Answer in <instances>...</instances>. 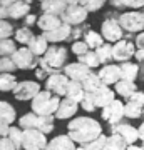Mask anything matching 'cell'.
Segmentation results:
<instances>
[{"instance_id":"6","label":"cell","mask_w":144,"mask_h":150,"mask_svg":"<svg viewBox=\"0 0 144 150\" xmlns=\"http://www.w3.org/2000/svg\"><path fill=\"white\" fill-rule=\"evenodd\" d=\"M117 20L124 32H129V33L144 32V12H139V10L124 12V13L119 15Z\"/></svg>"},{"instance_id":"4","label":"cell","mask_w":144,"mask_h":150,"mask_svg":"<svg viewBox=\"0 0 144 150\" xmlns=\"http://www.w3.org/2000/svg\"><path fill=\"white\" fill-rule=\"evenodd\" d=\"M19 125L22 127V130H39L42 134H50L54 130V117H42L37 113H25L24 117H20Z\"/></svg>"},{"instance_id":"30","label":"cell","mask_w":144,"mask_h":150,"mask_svg":"<svg viewBox=\"0 0 144 150\" xmlns=\"http://www.w3.org/2000/svg\"><path fill=\"white\" fill-rule=\"evenodd\" d=\"M80 85H82V88H84L85 93H91V92H96L97 88H101L102 82H101V79H99L97 74H91L85 80L80 82Z\"/></svg>"},{"instance_id":"44","label":"cell","mask_w":144,"mask_h":150,"mask_svg":"<svg viewBox=\"0 0 144 150\" xmlns=\"http://www.w3.org/2000/svg\"><path fill=\"white\" fill-rule=\"evenodd\" d=\"M91 48L87 47V43L84 42V40H75L74 43H72V52H74L77 57L79 55H84V54H87Z\"/></svg>"},{"instance_id":"17","label":"cell","mask_w":144,"mask_h":150,"mask_svg":"<svg viewBox=\"0 0 144 150\" xmlns=\"http://www.w3.org/2000/svg\"><path fill=\"white\" fill-rule=\"evenodd\" d=\"M4 5L9 10V18L20 20L25 18L30 12V2H12V0H4Z\"/></svg>"},{"instance_id":"58","label":"cell","mask_w":144,"mask_h":150,"mask_svg":"<svg viewBox=\"0 0 144 150\" xmlns=\"http://www.w3.org/2000/svg\"><path fill=\"white\" fill-rule=\"evenodd\" d=\"M143 150H144V142H143Z\"/></svg>"},{"instance_id":"9","label":"cell","mask_w":144,"mask_h":150,"mask_svg":"<svg viewBox=\"0 0 144 150\" xmlns=\"http://www.w3.org/2000/svg\"><path fill=\"white\" fill-rule=\"evenodd\" d=\"M136 54V45L131 40H119L112 45V60L119 64H126L134 57Z\"/></svg>"},{"instance_id":"28","label":"cell","mask_w":144,"mask_h":150,"mask_svg":"<svg viewBox=\"0 0 144 150\" xmlns=\"http://www.w3.org/2000/svg\"><path fill=\"white\" fill-rule=\"evenodd\" d=\"M128 147H129V145L124 142L123 137L112 134V135L107 137L106 145H104V149H102V150H128Z\"/></svg>"},{"instance_id":"21","label":"cell","mask_w":144,"mask_h":150,"mask_svg":"<svg viewBox=\"0 0 144 150\" xmlns=\"http://www.w3.org/2000/svg\"><path fill=\"white\" fill-rule=\"evenodd\" d=\"M77 108H79V103L65 97L64 100H60L59 108H57V112H55V117L60 118V120L70 118L72 115H74V113H77Z\"/></svg>"},{"instance_id":"2","label":"cell","mask_w":144,"mask_h":150,"mask_svg":"<svg viewBox=\"0 0 144 150\" xmlns=\"http://www.w3.org/2000/svg\"><path fill=\"white\" fill-rule=\"evenodd\" d=\"M65 60H67V50L65 47H52L47 48V52L44 54V57L39 59V67L45 70L47 74H62V70L65 67Z\"/></svg>"},{"instance_id":"3","label":"cell","mask_w":144,"mask_h":150,"mask_svg":"<svg viewBox=\"0 0 144 150\" xmlns=\"http://www.w3.org/2000/svg\"><path fill=\"white\" fill-rule=\"evenodd\" d=\"M60 103V98L57 95H52V92L40 90L35 98L32 100V112L42 117H54Z\"/></svg>"},{"instance_id":"49","label":"cell","mask_w":144,"mask_h":150,"mask_svg":"<svg viewBox=\"0 0 144 150\" xmlns=\"http://www.w3.org/2000/svg\"><path fill=\"white\" fill-rule=\"evenodd\" d=\"M134 59L138 60L139 64H144V48H136V54H134Z\"/></svg>"},{"instance_id":"55","label":"cell","mask_w":144,"mask_h":150,"mask_svg":"<svg viewBox=\"0 0 144 150\" xmlns=\"http://www.w3.org/2000/svg\"><path fill=\"white\" fill-rule=\"evenodd\" d=\"M139 75H141V77L144 79V64L141 65V67H139Z\"/></svg>"},{"instance_id":"23","label":"cell","mask_w":144,"mask_h":150,"mask_svg":"<svg viewBox=\"0 0 144 150\" xmlns=\"http://www.w3.org/2000/svg\"><path fill=\"white\" fill-rule=\"evenodd\" d=\"M64 22L60 17H55V15H47V13H42V15L37 18V25L39 28H42L44 32H52L55 28H59Z\"/></svg>"},{"instance_id":"57","label":"cell","mask_w":144,"mask_h":150,"mask_svg":"<svg viewBox=\"0 0 144 150\" xmlns=\"http://www.w3.org/2000/svg\"><path fill=\"white\" fill-rule=\"evenodd\" d=\"M143 117H144V108H143Z\"/></svg>"},{"instance_id":"19","label":"cell","mask_w":144,"mask_h":150,"mask_svg":"<svg viewBox=\"0 0 144 150\" xmlns=\"http://www.w3.org/2000/svg\"><path fill=\"white\" fill-rule=\"evenodd\" d=\"M70 33H72V27L62 23L59 28H55L52 32H44V38L47 40L49 43H57V42H64V40H69Z\"/></svg>"},{"instance_id":"13","label":"cell","mask_w":144,"mask_h":150,"mask_svg":"<svg viewBox=\"0 0 144 150\" xmlns=\"http://www.w3.org/2000/svg\"><path fill=\"white\" fill-rule=\"evenodd\" d=\"M69 79L65 77L64 74H54V75H49L47 80H45V90L49 92H54V95H65L67 92V85H69Z\"/></svg>"},{"instance_id":"47","label":"cell","mask_w":144,"mask_h":150,"mask_svg":"<svg viewBox=\"0 0 144 150\" xmlns=\"http://www.w3.org/2000/svg\"><path fill=\"white\" fill-rule=\"evenodd\" d=\"M0 150H17L12 144V140L9 137H4V139H0Z\"/></svg>"},{"instance_id":"20","label":"cell","mask_w":144,"mask_h":150,"mask_svg":"<svg viewBox=\"0 0 144 150\" xmlns=\"http://www.w3.org/2000/svg\"><path fill=\"white\" fill-rule=\"evenodd\" d=\"M65 7H67V2H64V0H44V2H40V8L47 15L60 17L64 13Z\"/></svg>"},{"instance_id":"26","label":"cell","mask_w":144,"mask_h":150,"mask_svg":"<svg viewBox=\"0 0 144 150\" xmlns=\"http://www.w3.org/2000/svg\"><path fill=\"white\" fill-rule=\"evenodd\" d=\"M65 97H67V98H70V100H74V102H77V103H80L82 100H84L85 92H84V88H82V85H80L79 82L70 80L69 85H67Z\"/></svg>"},{"instance_id":"33","label":"cell","mask_w":144,"mask_h":150,"mask_svg":"<svg viewBox=\"0 0 144 150\" xmlns=\"http://www.w3.org/2000/svg\"><path fill=\"white\" fill-rule=\"evenodd\" d=\"M0 118L4 122H7L9 125L15 120V108L9 102H4V100H0Z\"/></svg>"},{"instance_id":"38","label":"cell","mask_w":144,"mask_h":150,"mask_svg":"<svg viewBox=\"0 0 144 150\" xmlns=\"http://www.w3.org/2000/svg\"><path fill=\"white\" fill-rule=\"evenodd\" d=\"M7 137L12 140V144H14V147L17 150L22 149V145H24V130L22 129H19V127H10Z\"/></svg>"},{"instance_id":"53","label":"cell","mask_w":144,"mask_h":150,"mask_svg":"<svg viewBox=\"0 0 144 150\" xmlns=\"http://www.w3.org/2000/svg\"><path fill=\"white\" fill-rule=\"evenodd\" d=\"M138 132H139V139H141V140H143V142H144V122L141 123V125H139Z\"/></svg>"},{"instance_id":"24","label":"cell","mask_w":144,"mask_h":150,"mask_svg":"<svg viewBox=\"0 0 144 150\" xmlns=\"http://www.w3.org/2000/svg\"><path fill=\"white\" fill-rule=\"evenodd\" d=\"M27 48H29V50H30L37 59H40V57H44V54L47 52L49 42L44 38V35H35V37L30 40V43L27 45Z\"/></svg>"},{"instance_id":"56","label":"cell","mask_w":144,"mask_h":150,"mask_svg":"<svg viewBox=\"0 0 144 150\" xmlns=\"http://www.w3.org/2000/svg\"><path fill=\"white\" fill-rule=\"evenodd\" d=\"M77 150H85V149H84V147H79V149H77Z\"/></svg>"},{"instance_id":"50","label":"cell","mask_w":144,"mask_h":150,"mask_svg":"<svg viewBox=\"0 0 144 150\" xmlns=\"http://www.w3.org/2000/svg\"><path fill=\"white\" fill-rule=\"evenodd\" d=\"M136 48H144V32L138 33V37H136V42H134Z\"/></svg>"},{"instance_id":"12","label":"cell","mask_w":144,"mask_h":150,"mask_svg":"<svg viewBox=\"0 0 144 150\" xmlns=\"http://www.w3.org/2000/svg\"><path fill=\"white\" fill-rule=\"evenodd\" d=\"M101 117L104 118L106 122L111 123V127L112 125L121 123V120H123V117H124V103L121 102V100H114V102H111L107 107L102 108Z\"/></svg>"},{"instance_id":"22","label":"cell","mask_w":144,"mask_h":150,"mask_svg":"<svg viewBox=\"0 0 144 150\" xmlns=\"http://www.w3.org/2000/svg\"><path fill=\"white\" fill-rule=\"evenodd\" d=\"M45 150H77V147L69 135H57L47 144Z\"/></svg>"},{"instance_id":"46","label":"cell","mask_w":144,"mask_h":150,"mask_svg":"<svg viewBox=\"0 0 144 150\" xmlns=\"http://www.w3.org/2000/svg\"><path fill=\"white\" fill-rule=\"evenodd\" d=\"M128 100H131V102H134V103H138V105H141V107H144V92L138 90L131 98H128Z\"/></svg>"},{"instance_id":"29","label":"cell","mask_w":144,"mask_h":150,"mask_svg":"<svg viewBox=\"0 0 144 150\" xmlns=\"http://www.w3.org/2000/svg\"><path fill=\"white\" fill-rule=\"evenodd\" d=\"M84 42L87 43V47L92 48V50H97L99 47L104 45V38H102L101 33L94 32V30H87L84 35Z\"/></svg>"},{"instance_id":"45","label":"cell","mask_w":144,"mask_h":150,"mask_svg":"<svg viewBox=\"0 0 144 150\" xmlns=\"http://www.w3.org/2000/svg\"><path fill=\"white\" fill-rule=\"evenodd\" d=\"M80 107L84 108L85 112H94V110H96V105L92 103V100H91V98H89L87 95H85V97H84V100L80 102Z\"/></svg>"},{"instance_id":"59","label":"cell","mask_w":144,"mask_h":150,"mask_svg":"<svg viewBox=\"0 0 144 150\" xmlns=\"http://www.w3.org/2000/svg\"><path fill=\"white\" fill-rule=\"evenodd\" d=\"M0 5H2V0H0Z\"/></svg>"},{"instance_id":"16","label":"cell","mask_w":144,"mask_h":150,"mask_svg":"<svg viewBox=\"0 0 144 150\" xmlns=\"http://www.w3.org/2000/svg\"><path fill=\"white\" fill-rule=\"evenodd\" d=\"M111 132L112 134L119 135V137H123L124 142L128 145H134L136 142L139 140V132L136 127H133L131 123H117V125H112L111 127Z\"/></svg>"},{"instance_id":"31","label":"cell","mask_w":144,"mask_h":150,"mask_svg":"<svg viewBox=\"0 0 144 150\" xmlns=\"http://www.w3.org/2000/svg\"><path fill=\"white\" fill-rule=\"evenodd\" d=\"M97 55V60L99 64L102 65H109L112 62V45L111 43H104L102 47H99L97 50H94Z\"/></svg>"},{"instance_id":"40","label":"cell","mask_w":144,"mask_h":150,"mask_svg":"<svg viewBox=\"0 0 144 150\" xmlns=\"http://www.w3.org/2000/svg\"><path fill=\"white\" fill-rule=\"evenodd\" d=\"M80 5L84 7L85 10H87V13H89V12H97L99 8H102V7L106 5V2L104 0H82Z\"/></svg>"},{"instance_id":"51","label":"cell","mask_w":144,"mask_h":150,"mask_svg":"<svg viewBox=\"0 0 144 150\" xmlns=\"http://www.w3.org/2000/svg\"><path fill=\"white\" fill-rule=\"evenodd\" d=\"M35 77H37L39 80H44V79L47 80V72H45V70H42L40 67H37V69H35Z\"/></svg>"},{"instance_id":"54","label":"cell","mask_w":144,"mask_h":150,"mask_svg":"<svg viewBox=\"0 0 144 150\" xmlns=\"http://www.w3.org/2000/svg\"><path fill=\"white\" fill-rule=\"evenodd\" d=\"M128 150H143V147H138V145H129Z\"/></svg>"},{"instance_id":"35","label":"cell","mask_w":144,"mask_h":150,"mask_svg":"<svg viewBox=\"0 0 144 150\" xmlns=\"http://www.w3.org/2000/svg\"><path fill=\"white\" fill-rule=\"evenodd\" d=\"M143 108L144 107H141V105H138V103L128 100V102L124 103V117H128V118H139V117H143Z\"/></svg>"},{"instance_id":"39","label":"cell","mask_w":144,"mask_h":150,"mask_svg":"<svg viewBox=\"0 0 144 150\" xmlns=\"http://www.w3.org/2000/svg\"><path fill=\"white\" fill-rule=\"evenodd\" d=\"M111 5L116 8H141L144 7V0H112Z\"/></svg>"},{"instance_id":"5","label":"cell","mask_w":144,"mask_h":150,"mask_svg":"<svg viewBox=\"0 0 144 150\" xmlns=\"http://www.w3.org/2000/svg\"><path fill=\"white\" fill-rule=\"evenodd\" d=\"M60 18L69 27H79V25H84V22L87 20V10L80 5V2H75V0L67 2V7Z\"/></svg>"},{"instance_id":"7","label":"cell","mask_w":144,"mask_h":150,"mask_svg":"<svg viewBox=\"0 0 144 150\" xmlns=\"http://www.w3.org/2000/svg\"><path fill=\"white\" fill-rule=\"evenodd\" d=\"M10 59L14 60L17 69H20V70H32V69H37V65H39V59L27 47L17 48V52L12 55Z\"/></svg>"},{"instance_id":"42","label":"cell","mask_w":144,"mask_h":150,"mask_svg":"<svg viewBox=\"0 0 144 150\" xmlns=\"http://www.w3.org/2000/svg\"><path fill=\"white\" fill-rule=\"evenodd\" d=\"M15 69L17 67L10 57H2L0 59V74H12Z\"/></svg>"},{"instance_id":"10","label":"cell","mask_w":144,"mask_h":150,"mask_svg":"<svg viewBox=\"0 0 144 150\" xmlns=\"http://www.w3.org/2000/svg\"><path fill=\"white\" fill-rule=\"evenodd\" d=\"M47 139L45 134L39 132V130H24V150H45L47 147Z\"/></svg>"},{"instance_id":"11","label":"cell","mask_w":144,"mask_h":150,"mask_svg":"<svg viewBox=\"0 0 144 150\" xmlns=\"http://www.w3.org/2000/svg\"><path fill=\"white\" fill-rule=\"evenodd\" d=\"M101 35H102L104 40H107V42H116L117 43L119 40H123L124 30H123V27L119 25L117 18H106V20L102 22Z\"/></svg>"},{"instance_id":"48","label":"cell","mask_w":144,"mask_h":150,"mask_svg":"<svg viewBox=\"0 0 144 150\" xmlns=\"http://www.w3.org/2000/svg\"><path fill=\"white\" fill-rule=\"evenodd\" d=\"M9 130H10V125L7 122H4L2 118H0V139H4L9 135Z\"/></svg>"},{"instance_id":"15","label":"cell","mask_w":144,"mask_h":150,"mask_svg":"<svg viewBox=\"0 0 144 150\" xmlns=\"http://www.w3.org/2000/svg\"><path fill=\"white\" fill-rule=\"evenodd\" d=\"M62 74L69 79V80H74V82H82L85 80L89 75L92 74L91 69H87L85 65L79 64V62H74V64H67L64 67V70H62Z\"/></svg>"},{"instance_id":"25","label":"cell","mask_w":144,"mask_h":150,"mask_svg":"<svg viewBox=\"0 0 144 150\" xmlns=\"http://www.w3.org/2000/svg\"><path fill=\"white\" fill-rule=\"evenodd\" d=\"M121 69V80L134 82L139 77V65L134 62H126V64H119Z\"/></svg>"},{"instance_id":"32","label":"cell","mask_w":144,"mask_h":150,"mask_svg":"<svg viewBox=\"0 0 144 150\" xmlns=\"http://www.w3.org/2000/svg\"><path fill=\"white\" fill-rule=\"evenodd\" d=\"M17 83L19 82L14 74H0V92H14Z\"/></svg>"},{"instance_id":"18","label":"cell","mask_w":144,"mask_h":150,"mask_svg":"<svg viewBox=\"0 0 144 150\" xmlns=\"http://www.w3.org/2000/svg\"><path fill=\"white\" fill-rule=\"evenodd\" d=\"M99 79H101L102 85H116L119 80H121V69L119 65H114V64H109V65H104L101 70H99Z\"/></svg>"},{"instance_id":"8","label":"cell","mask_w":144,"mask_h":150,"mask_svg":"<svg viewBox=\"0 0 144 150\" xmlns=\"http://www.w3.org/2000/svg\"><path fill=\"white\" fill-rule=\"evenodd\" d=\"M39 93H40V85H39V82L32 80L19 82L17 87L14 88V97H15V100H20V102L34 100Z\"/></svg>"},{"instance_id":"36","label":"cell","mask_w":144,"mask_h":150,"mask_svg":"<svg viewBox=\"0 0 144 150\" xmlns=\"http://www.w3.org/2000/svg\"><path fill=\"white\" fill-rule=\"evenodd\" d=\"M14 35H15V40H17L19 43H22V45H29V43H30V40L35 37V35L32 33V30H30L29 27H20V28H17Z\"/></svg>"},{"instance_id":"37","label":"cell","mask_w":144,"mask_h":150,"mask_svg":"<svg viewBox=\"0 0 144 150\" xmlns=\"http://www.w3.org/2000/svg\"><path fill=\"white\" fill-rule=\"evenodd\" d=\"M15 52H17V47H15V42L12 38L0 40V59L2 57H12Z\"/></svg>"},{"instance_id":"34","label":"cell","mask_w":144,"mask_h":150,"mask_svg":"<svg viewBox=\"0 0 144 150\" xmlns=\"http://www.w3.org/2000/svg\"><path fill=\"white\" fill-rule=\"evenodd\" d=\"M77 60H79V64H82V65H85L87 69H96V67H99V60H97V55H96V52L94 50H89L87 54H84V55H79L77 57Z\"/></svg>"},{"instance_id":"52","label":"cell","mask_w":144,"mask_h":150,"mask_svg":"<svg viewBox=\"0 0 144 150\" xmlns=\"http://www.w3.org/2000/svg\"><path fill=\"white\" fill-rule=\"evenodd\" d=\"M34 23H37V17L32 15V13H29V15L25 17V25L30 27V25H34Z\"/></svg>"},{"instance_id":"14","label":"cell","mask_w":144,"mask_h":150,"mask_svg":"<svg viewBox=\"0 0 144 150\" xmlns=\"http://www.w3.org/2000/svg\"><path fill=\"white\" fill-rule=\"evenodd\" d=\"M85 95L89 97L92 100V103L96 105V108H104L107 107L111 102L116 100V95H114V92L109 88L107 85H102L101 88H97L96 92H91V93H85Z\"/></svg>"},{"instance_id":"1","label":"cell","mask_w":144,"mask_h":150,"mask_svg":"<svg viewBox=\"0 0 144 150\" xmlns=\"http://www.w3.org/2000/svg\"><path fill=\"white\" fill-rule=\"evenodd\" d=\"M67 135L74 144H79L80 147L89 144L97 137L102 135V127L101 123L91 117H77L69 123L67 127Z\"/></svg>"},{"instance_id":"41","label":"cell","mask_w":144,"mask_h":150,"mask_svg":"<svg viewBox=\"0 0 144 150\" xmlns=\"http://www.w3.org/2000/svg\"><path fill=\"white\" fill-rule=\"evenodd\" d=\"M106 140H107V137L102 134L101 137H97L96 140H92V142L82 145V147H84L85 150H102L104 149V145H106Z\"/></svg>"},{"instance_id":"27","label":"cell","mask_w":144,"mask_h":150,"mask_svg":"<svg viewBox=\"0 0 144 150\" xmlns=\"http://www.w3.org/2000/svg\"><path fill=\"white\" fill-rule=\"evenodd\" d=\"M138 92V85L136 82H128V80H119L116 83V93H119L124 98H131Z\"/></svg>"},{"instance_id":"43","label":"cell","mask_w":144,"mask_h":150,"mask_svg":"<svg viewBox=\"0 0 144 150\" xmlns=\"http://www.w3.org/2000/svg\"><path fill=\"white\" fill-rule=\"evenodd\" d=\"M12 33H14V27H12L10 22L0 20V40H4V38H10Z\"/></svg>"}]
</instances>
